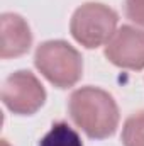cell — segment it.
<instances>
[{"label": "cell", "mask_w": 144, "mask_h": 146, "mask_svg": "<svg viewBox=\"0 0 144 146\" xmlns=\"http://www.w3.org/2000/svg\"><path fill=\"white\" fill-rule=\"evenodd\" d=\"M68 112L71 121L92 139L110 138L120 121L119 106L107 90L87 85L70 95Z\"/></svg>", "instance_id": "cell-1"}, {"label": "cell", "mask_w": 144, "mask_h": 146, "mask_svg": "<svg viewBox=\"0 0 144 146\" xmlns=\"http://www.w3.org/2000/svg\"><path fill=\"white\" fill-rule=\"evenodd\" d=\"M34 65L41 75L58 88L76 85L83 75V58L80 51L63 39L41 42L34 53Z\"/></svg>", "instance_id": "cell-2"}, {"label": "cell", "mask_w": 144, "mask_h": 146, "mask_svg": "<svg viewBox=\"0 0 144 146\" xmlns=\"http://www.w3.org/2000/svg\"><path fill=\"white\" fill-rule=\"evenodd\" d=\"M119 14L100 2H87L80 5L71 15L70 33L75 41L88 49L104 46L115 34Z\"/></svg>", "instance_id": "cell-3"}, {"label": "cell", "mask_w": 144, "mask_h": 146, "mask_svg": "<svg viewBox=\"0 0 144 146\" xmlns=\"http://www.w3.org/2000/svg\"><path fill=\"white\" fill-rule=\"evenodd\" d=\"M46 88L29 70L10 73L2 87V102L17 115H32L46 102Z\"/></svg>", "instance_id": "cell-4"}, {"label": "cell", "mask_w": 144, "mask_h": 146, "mask_svg": "<svg viewBox=\"0 0 144 146\" xmlns=\"http://www.w3.org/2000/svg\"><path fill=\"white\" fill-rule=\"evenodd\" d=\"M104 54L117 68L144 70V31L129 24L119 27L107 42Z\"/></svg>", "instance_id": "cell-5"}, {"label": "cell", "mask_w": 144, "mask_h": 146, "mask_svg": "<svg viewBox=\"0 0 144 146\" xmlns=\"http://www.w3.org/2000/svg\"><path fill=\"white\" fill-rule=\"evenodd\" d=\"M0 58H17L26 54L32 46V33L27 21L14 12L0 15Z\"/></svg>", "instance_id": "cell-6"}, {"label": "cell", "mask_w": 144, "mask_h": 146, "mask_svg": "<svg viewBox=\"0 0 144 146\" xmlns=\"http://www.w3.org/2000/svg\"><path fill=\"white\" fill-rule=\"evenodd\" d=\"M39 146H83L78 133L68 126V122H54L51 129L42 136Z\"/></svg>", "instance_id": "cell-7"}, {"label": "cell", "mask_w": 144, "mask_h": 146, "mask_svg": "<svg viewBox=\"0 0 144 146\" xmlns=\"http://www.w3.org/2000/svg\"><path fill=\"white\" fill-rule=\"evenodd\" d=\"M120 141L124 146H144V109L131 114L126 119Z\"/></svg>", "instance_id": "cell-8"}, {"label": "cell", "mask_w": 144, "mask_h": 146, "mask_svg": "<svg viewBox=\"0 0 144 146\" xmlns=\"http://www.w3.org/2000/svg\"><path fill=\"white\" fill-rule=\"evenodd\" d=\"M126 15L144 27V0H126Z\"/></svg>", "instance_id": "cell-9"}]
</instances>
